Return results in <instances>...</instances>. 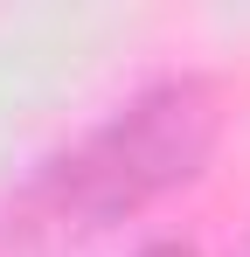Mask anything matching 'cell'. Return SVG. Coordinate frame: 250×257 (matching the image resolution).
Segmentation results:
<instances>
[{
    "mask_svg": "<svg viewBox=\"0 0 250 257\" xmlns=\"http://www.w3.org/2000/svg\"><path fill=\"white\" fill-rule=\"evenodd\" d=\"M139 257H195V250H188V243H146Z\"/></svg>",
    "mask_w": 250,
    "mask_h": 257,
    "instance_id": "obj_2",
    "label": "cell"
},
{
    "mask_svg": "<svg viewBox=\"0 0 250 257\" xmlns=\"http://www.w3.org/2000/svg\"><path fill=\"white\" fill-rule=\"evenodd\" d=\"M215 97L195 77L139 90L118 104L104 125H90L77 146H63L56 160L21 188V202L7 209L14 236L28 243H70V236H97L146 202H160L167 188L195 181L215 146Z\"/></svg>",
    "mask_w": 250,
    "mask_h": 257,
    "instance_id": "obj_1",
    "label": "cell"
}]
</instances>
